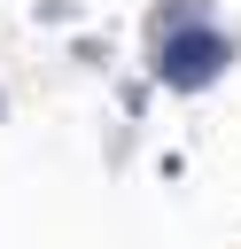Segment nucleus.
<instances>
[{
  "instance_id": "obj_1",
  "label": "nucleus",
  "mask_w": 241,
  "mask_h": 249,
  "mask_svg": "<svg viewBox=\"0 0 241 249\" xmlns=\"http://www.w3.org/2000/svg\"><path fill=\"white\" fill-rule=\"evenodd\" d=\"M225 62H233V39H225L218 23H194V31H171V39H155V78H163V86H179V93L210 86Z\"/></svg>"
}]
</instances>
